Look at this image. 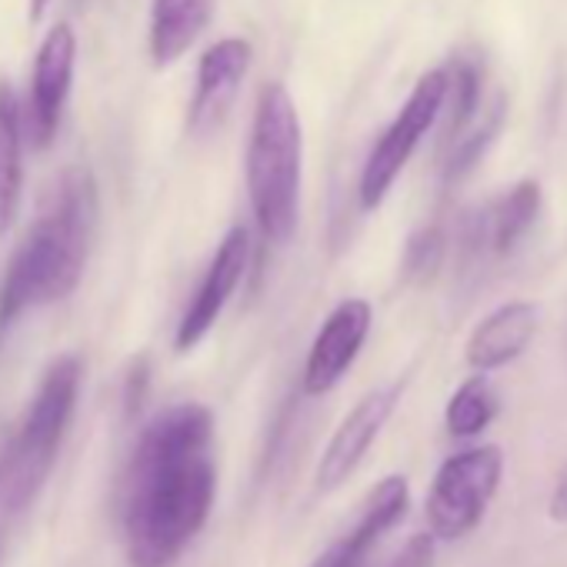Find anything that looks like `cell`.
Masks as SVG:
<instances>
[{
    "label": "cell",
    "mask_w": 567,
    "mask_h": 567,
    "mask_svg": "<svg viewBox=\"0 0 567 567\" xmlns=\"http://www.w3.org/2000/svg\"><path fill=\"white\" fill-rule=\"evenodd\" d=\"M368 334H371V305L361 298L341 301L328 315V321L321 324V331L308 351L305 394L321 398V394L334 391L341 384V378L351 371V364L358 361Z\"/></svg>",
    "instance_id": "10"
},
{
    "label": "cell",
    "mask_w": 567,
    "mask_h": 567,
    "mask_svg": "<svg viewBox=\"0 0 567 567\" xmlns=\"http://www.w3.org/2000/svg\"><path fill=\"white\" fill-rule=\"evenodd\" d=\"M444 260V234L437 227H421L404 247V274L411 280H427Z\"/></svg>",
    "instance_id": "20"
},
{
    "label": "cell",
    "mask_w": 567,
    "mask_h": 567,
    "mask_svg": "<svg viewBox=\"0 0 567 567\" xmlns=\"http://www.w3.org/2000/svg\"><path fill=\"white\" fill-rule=\"evenodd\" d=\"M501 477H504V454L494 444L451 454L437 467L434 484L427 491L424 514L431 534L441 540H457L471 534L481 524L484 511L491 507Z\"/></svg>",
    "instance_id": "5"
},
{
    "label": "cell",
    "mask_w": 567,
    "mask_h": 567,
    "mask_svg": "<svg viewBox=\"0 0 567 567\" xmlns=\"http://www.w3.org/2000/svg\"><path fill=\"white\" fill-rule=\"evenodd\" d=\"M540 214V184L537 181H520L514 184L484 217H481V234H484V244L504 257L511 254L520 237L530 230V224L537 220Z\"/></svg>",
    "instance_id": "16"
},
{
    "label": "cell",
    "mask_w": 567,
    "mask_h": 567,
    "mask_svg": "<svg viewBox=\"0 0 567 567\" xmlns=\"http://www.w3.org/2000/svg\"><path fill=\"white\" fill-rule=\"evenodd\" d=\"M214 494V414L204 404H174L151 417L121 491L127 564L171 567L207 524Z\"/></svg>",
    "instance_id": "1"
},
{
    "label": "cell",
    "mask_w": 567,
    "mask_h": 567,
    "mask_svg": "<svg viewBox=\"0 0 567 567\" xmlns=\"http://www.w3.org/2000/svg\"><path fill=\"white\" fill-rule=\"evenodd\" d=\"M78 391L81 361L74 354H64L44 371L34 401L28 404L18 431L0 454V514L4 517L28 511L48 484L61 441L74 417Z\"/></svg>",
    "instance_id": "4"
},
{
    "label": "cell",
    "mask_w": 567,
    "mask_h": 567,
    "mask_svg": "<svg viewBox=\"0 0 567 567\" xmlns=\"http://www.w3.org/2000/svg\"><path fill=\"white\" fill-rule=\"evenodd\" d=\"M537 334V305L511 301L491 311L467 341V364L481 374L517 361Z\"/></svg>",
    "instance_id": "13"
},
{
    "label": "cell",
    "mask_w": 567,
    "mask_h": 567,
    "mask_svg": "<svg viewBox=\"0 0 567 567\" xmlns=\"http://www.w3.org/2000/svg\"><path fill=\"white\" fill-rule=\"evenodd\" d=\"M74 64H78V38L71 24L51 28L38 48L31 91H28V101L21 104L24 141H31V147L38 151H44L58 137L61 114L71 94V81H74Z\"/></svg>",
    "instance_id": "7"
},
{
    "label": "cell",
    "mask_w": 567,
    "mask_h": 567,
    "mask_svg": "<svg viewBox=\"0 0 567 567\" xmlns=\"http://www.w3.org/2000/svg\"><path fill=\"white\" fill-rule=\"evenodd\" d=\"M250 44L240 41V38H224L217 44H210L197 64V87H194V101H190V114H187V124L190 131L204 134L210 131L227 104L234 101L240 81L247 78L250 71Z\"/></svg>",
    "instance_id": "12"
},
{
    "label": "cell",
    "mask_w": 567,
    "mask_h": 567,
    "mask_svg": "<svg viewBox=\"0 0 567 567\" xmlns=\"http://www.w3.org/2000/svg\"><path fill=\"white\" fill-rule=\"evenodd\" d=\"M411 504V487L401 474L384 477L364 501L358 520L328 547L315 557L311 567H364L371 550L381 544V537L408 514Z\"/></svg>",
    "instance_id": "11"
},
{
    "label": "cell",
    "mask_w": 567,
    "mask_h": 567,
    "mask_svg": "<svg viewBox=\"0 0 567 567\" xmlns=\"http://www.w3.org/2000/svg\"><path fill=\"white\" fill-rule=\"evenodd\" d=\"M401 391H404L401 381L368 391L351 408V414L338 424L334 437L328 441V447H324V454L318 461V474H315V487L321 494L338 491L358 471V464L364 461V454L371 451V444L378 441V434L391 421V414H394V408L401 401Z\"/></svg>",
    "instance_id": "9"
},
{
    "label": "cell",
    "mask_w": 567,
    "mask_h": 567,
    "mask_svg": "<svg viewBox=\"0 0 567 567\" xmlns=\"http://www.w3.org/2000/svg\"><path fill=\"white\" fill-rule=\"evenodd\" d=\"M247 257H250L247 230L230 227L220 237V244H217V250H214V257H210V264L204 270L200 288L194 291V298H190V305H187V311H184V318L177 324V334H174V351L177 354L194 351L207 338V331L220 321L227 301L234 298V291L240 288V280H244Z\"/></svg>",
    "instance_id": "8"
},
{
    "label": "cell",
    "mask_w": 567,
    "mask_h": 567,
    "mask_svg": "<svg viewBox=\"0 0 567 567\" xmlns=\"http://www.w3.org/2000/svg\"><path fill=\"white\" fill-rule=\"evenodd\" d=\"M91 230L94 181L87 171H68L44 194L31 230L0 277V344L21 315L74 295L87 264Z\"/></svg>",
    "instance_id": "2"
},
{
    "label": "cell",
    "mask_w": 567,
    "mask_h": 567,
    "mask_svg": "<svg viewBox=\"0 0 567 567\" xmlns=\"http://www.w3.org/2000/svg\"><path fill=\"white\" fill-rule=\"evenodd\" d=\"M494 417H497L494 388H491V381L477 371L474 378H467V381L451 394L444 424H447L451 437H477Z\"/></svg>",
    "instance_id": "17"
},
{
    "label": "cell",
    "mask_w": 567,
    "mask_h": 567,
    "mask_svg": "<svg viewBox=\"0 0 567 567\" xmlns=\"http://www.w3.org/2000/svg\"><path fill=\"white\" fill-rule=\"evenodd\" d=\"M24 197V127L21 104L8 81H0V237H4Z\"/></svg>",
    "instance_id": "15"
},
{
    "label": "cell",
    "mask_w": 567,
    "mask_h": 567,
    "mask_svg": "<svg viewBox=\"0 0 567 567\" xmlns=\"http://www.w3.org/2000/svg\"><path fill=\"white\" fill-rule=\"evenodd\" d=\"M48 4H51V0H28V21H31V24H38V21L44 18Z\"/></svg>",
    "instance_id": "22"
},
{
    "label": "cell",
    "mask_w": 567,
    "mask_h": 567,
    "mask_svg": "<svg viewBox=\"0 0 567 567\" xmlns=\"http://www.w3.org/2000/svg\"><path fill=\"white\" fill-rule=\"evenodd\" d=\"M547 514H550V520L567 524V467L560 471V477H557V484H554V491H550Z\"/></svg>",
    "instance_id": "21"
},
{
    "label": "cell",
    "mask_w": 567,
    "mask_h": 567,
    "mask_svg": "<svg viewBox=\"0 0 567 567\" xmlns=\"http://www.w3.org/2000/svg\"><path fill=\"white\" fill-rule=\"evenodd\" d=\"M305 134L288 87L270 81L254 111L247 141V197L267 244H288L298 227Z\"/></svg>",
    "instance_id": "3"
},
{
    "label": "cell",
    "mask_w": 567,
    "mask_h": 567,
    "mask_svg": "<svg viewBox=\"0 0 567 567\" xmlns=\"http://www.w3.org/2000/svg\"><path fill=\"white\" fill-rule=\"evenodd\" d=\"M501 121H504V101L491 107L487 121H484V124H477V131H474V134L457 137L454 154H451V157H447V164H444V177H447V181H461V177H464V174L481 161V154H484V151L491 147V141L497 137Z\"/></svg>",
    "instance_id": "19"
},
{
    "label": "cell",
    "mask_w": 567,
    "mask_h": 567,
    "mask_svg": "<svg viewBox=\"0 0 567 567\" xmlns=\"http://www.w3.org/2000/svg\"><path fill=\"white\" fill-rule=\"evenodd\" d=\"M447 101H451L447 137L457 141L461 131L474 121L477 104H481V64L477 61H457L447 71Z\"/></svg>",
    "instance_id": "18"
},
{
    "label": "cell",
    "mask_w": 567,
    "mask_h": 567,
    "mask_svg": "<svg viewBox=\"0 0 567 567\" xmlns=\"http://www.w3.org/2000/svg\"><path fill=\"white\" fill-rule=\"evenodd\" d=\"M214 14V0H151V61L171 68L204 34Z\"/></svg>",
    "instance_id": "14"
},
{
    "label": "cell",
    "mask_w": 567,
    "mask_h": 567,
    "mask_svg": "<svg viewBox=\"0 0 567 567\" xmlns=\"http://www.w3.org/2000/svg\"><path fill=\"white\" fill-rule=\"evenodd\" d=\"M444 104H447V71L437 68V71H427L414 84V91L404 101V107L398 111V117L388 124V131L371 147L361 181H358V200L364 210H378L384 204V197L391 194L394 181L401 177L404 164L411 161V154L424 141V134L434 127Z\"/></svg>",
    "instance_id": "6"
}]
</instances>
